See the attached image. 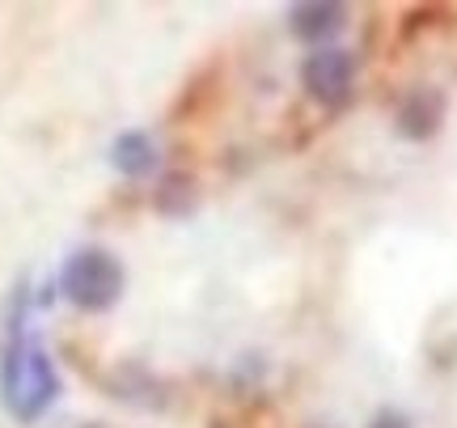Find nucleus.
<instances>
[{"label": "nucleus", "instance_id": "1", "mask_svg": "<svg viewBox=\"0 0 457 428\" xmlns=\"http://www.w3.org/2000/svg\"><path fill=\"white\" fill-rule=\"evenodd\" d=\"M55 395H60V382H55L47 348L38 344L34 331H26L21 314H17L13 327H9L4 357H0V399L13 412V420L30 424L55 403Z\"/></svg>", "mask_w": 457, "mask_h": 428}, {"label": "nucleus", "instance_id": "2", "mask_svg": "<svg viewBox=\"0 0 457 428\" xmlns=\"http://www.w3.org/2000/svg\"><path fill=\"white\" fill-rule=\"evenodd\" d=\"M123 264L114 259L111 250L102 247H85L60 272V293L85 314H102L111 310L114 301L123 297Z\"/></svg>", "mask_w": 457, "mask_h": 428}, {"label": "nucleus", "instance_id": "3", "mask_svg": "<svg viewBox=\"0 0 457 428\" xmlns=\"http://www.w3.org/2000/svg\"><path fill=\"white\" fill-rule=\"evenodd\" d=\"M301 81H305V94H310L318 106L327 111H339L352 98V85H356V64L343 47H318L301 68Z\"/></svg>", "mask_w": 457, "mask_h": 428}, {"label": "nucleus", "instance_id": "4", "mask_svg": "<svg viewBox=\"0 0 457 428\" xmlns=\"http://www.w3.org/2000/svg\"><path fill=\"white\" fill-rule=\"evenodd\" d=\"M445 119V94L441 89H411L403 106H398V132L411 136V140H428V136H436Z\"/></svg>", "mask_w": 457, "mask_h": 428}, {"label": "nucleus", "instance_id": "5", "mask_svg": "<svg viewBox=\"0 0 457 428\" xmlns=\"http://www.w3.org/2000/svg\"><path fill=\"white\" fill-rule=\"evenodd\" d=\"M347 21V9L343 4H330V0H313V4H296L288 13V26L301 43H330L335 34L343 30Z\"/></svg>", "mask_w": 457, "mask_h": 428}, {"label": "nucleus", "instance_id": "6", "mask_svg": "<svg viewBox=\"0 0 457 428\" xmlns=\"http://www.w3.org/2000/svg\"><path fill=\"white\" fill-rule=\"evenodd\" d=\"M111 162L119 174H128V179H140V174H148L153 170V162H157V148H153V140H148L145 132H123L119 140H114L111 148Z\"/></svg>", "mask_w": 457, "mask_h": 428}, {"label": "nucleus", "instance_id": "7", "mask_svg": "<svg viewBox=\"0 0 457 428\" xmlns=\"http://www.w3.org/2000/svg\"><path fill=\"white\" fill-rule=\"evenodd\" d=\"M157 204H162V208H174V213L187 208V182H182V174H170V182H165V191L157 196Z\"/></svg>", "mask_w": 457, "mask_h": 428}, {"label": "nucleus", "instance_id": "8", "mask_svg": "<svg viewBox=\"0 0 457 428\" xmlns=\"http://www.w3.org/2000/svg\"><path fill=\"white\" fill-rule=\"evenodd\" d=\"M369 428H411V420L403 412H377Z\"/></svg>", "mask_w": 457, "mask_h": 428}, {"label": "nucleus", "instance_id": "9", "mask_svg": "<svg viewBox=\"0 0 457 428\" xmlns=\"http://www.w3.org/2000/svg\"><path fill=\"white\" fill-rule=\"evenodd\" d=\"M81 428H106V424H81Z\"/></svg>", "mask_w": 457, "mask_h": 428}]
</instances>
